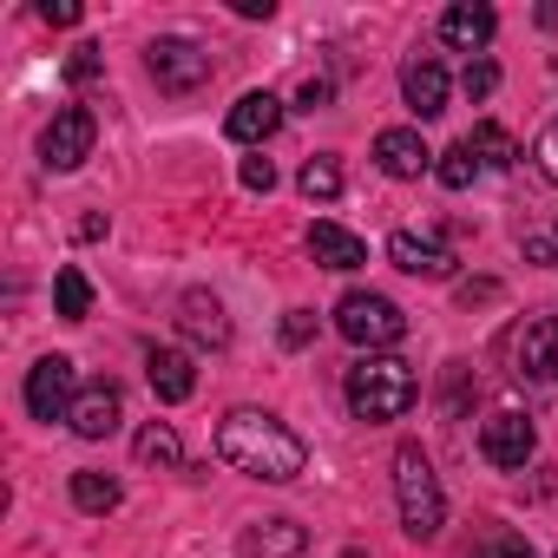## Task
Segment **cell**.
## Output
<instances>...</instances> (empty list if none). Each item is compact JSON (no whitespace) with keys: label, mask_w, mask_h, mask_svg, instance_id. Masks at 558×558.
Wrapping results in <instances>:
<instances>
[{"label":"cell","mask_w":558,"mask_h":558,"mask_svg":"<svg viewBox=\"0 0 558 558\" xmlns=\"http://www.w3.org/2000/svg\"><path fill=\"white\" fill-rule=\"evenodd\" d=\"M316 342V316L310 310H290L283 316V349H310Z\"/></svg>","instance_id":"f546056e"},{"label":"cell","mask_w":558,"mask_h":558,"mask_svg":"<svg viewBox=\"0 0 558 558\" xmlns=\"http://www.w3.org/2000/svg\"><path fill=\"white\" fill-rule=\"evenodd\" d=\"M132 453H138L145 466H178V460H184V440H178V427H165V421H151V427H138V440H132Z\"/></svg>","instance_id":"ffe728a7"},{"label":"cell","mask_w":558,"mask_h":558,"mask_svg":"<svg viewBox=\"0 0 558 558\" xmlns=\"http://www.w3.org/2000/svg\"><path fill=\"white\" fill-rule=\"evenodd\" d=\"M106 73V53L99 47H73V60H66V86H93Z\"/></svg>","instance_id":"4316f807"},{"label":"cell","mask_w":558,"mask_h":558,"mask_svg":"<svg viewBox=\"0 0 558 558\" xmlns=\"http://www.w3.org/2000/svg\"><path fill=\"white\" fill-rule=\"evenodd\" d=\"M40 21L47 27H80V8L73 0H40Z\"/></svg>","instance_id":"1f68e13d"},{"label":"cell","mask_w":558,"mask_h":558,"mask_svg":"<svg viewBox=\"0 0 558 558\" xmlns=\"http://www.w3.org/2000/svg\"><path fill=\"white\" fill-rule=\"evenodd\" d=\"M53 303H60L66 323H86V316H93V283H86V269L66 263V269L53 276Z\"/></svg>","instance_id":"44dd1931"},{"label":"cell","mask_w":558,"mask_h":558,"mask_svg":"<svg viewBox=\"0 0 558 558\" xmlns=\"http://www.w3.org/2000/svg\"><path fill=\"white\" fill-rule=\"evenodd\" d=\"M119 499H125V493H119V480H112V473H93V466H86V473H73V506H80V512H112Z\"/></svg>","instance_id":"7402d4cb"},{"label":"cell","mask_w":558,"mask_h":558,"mask_svg":"<svg viewBox=\"0 0 558 558\" xmlns=\"http://www.w3.org/2000/svg\"><path fill=\"white\" fill-rule=\"evenodd\" d=\"M532 447H538V434H532V421L519 414V408H499V414H486L480 421V453L493 460V466H525L532 460Z\"/></svg>","instance_id":"ba28073f"},{"label":"cell","mask_w":558,"mask_h":558,"mask_svg":"<svg viewBox=\"0 0 558 558\" xmlns=\"http://www.w3.org/2000/svg\"><path fill=\"white\" fill-rule=\"evenodd\" d=\"M329 93H336L329 80H303V93H296V99H303V112H316V106H329Z\"/></svg>","instance_id":"836d02e7"},{"label":"cell","mask_w":558,"mask_h":558,"mask_svg":"<svg viewBox=\"0 0 558 558\" xmlns=\"http://www.w3.org/2000/svg\"><path fill=\"white\" fill-rule=\"evenodd\" d=\"M473 558H538V551H532V538H519V532L499 525V532H486V538L473 545Z\"/></svg>","instance_id":"484cf974"},{"label":"cell","mask_w":558,"mask_h":558,"mask_svg":"<svg viewBox=\"0 0 558 558\" xmlns=\"http://www.w3.org/2000/svg\"><path fill=\"white\" fill-rule=\"evenodd\" d=\"M243 184H250V191H269V184H276V165H269V158H243Z\"/></svg>","instance_id":"d6a6232c"},{"label":"cell","mask_w":558,"mask_h":558,"mask_svg":"<svg viewBox=\"0 0 558 558\" xmlns=\"http://www.w3.org/2000/svg\"><path fill=\"white\" fill-rule=\"evenodd\" d=\"M401 93H408V112L414 119H440L447 112V66L440 60H414L401 73Z\"/></svg>","instance_id":"4fadbf2b"},{"label":"cell","mask_w":558,"mask_h":558,"mask_svg":"<svg viewBox=\"0 0 558 558\" xmlns=\"http://www.w3.org/2000/svg\"><path fill=\"white\" fill-rule=\"evenodd\" d=\"M493 34H499L493 8H473V0H460V8H447V14H440V40H447V47H460V53H486V47H493Z\"/></svg>","instance_id":"7c38bea8"},{"label":"cell","mask_w":558,"mask_h":558,"mask_svg":"<svg viewBox=\"0 0 558 558\" xmlns=\"http://www.w3.org/2000/svg\"><path fill=\"white\" fill-rule=\"evenodd\" d=\"M336 329L355 342V349H395L401 336H408V316H401V303H388V296H375V290H349L342 303H336Z\"/></svg>","instance_id":"277c9868"},{"label":"cell","mask_w":558,"mask_h":558,"mask_svg":"<svg viewBox=\"0 0 558 558\" xmlns=\"http://www.w3.org/2000/svg\"><path fill=\"white\" fill-rule=\"evenodd\" d=\"M466 151H473L480 165H493V171H506V165L519 158V151H512V138H506V125H493V119H486V125H473Z\"/></svg>","instance_id":"603a6c76"},{"label":"cell","mask_w":558,"mask_h":558,"mask_svg":"<svg viewBox=\"0 0 558 558\" xmlns=\"http://www.w3.org/2000/svg\"><path fill=\"white\" fill-rule=\"evenodd\" d=\"M93 138H99V119L86 106H60L53 125L40 132V165L47 171H80L93 158Z\"/></svg>","instance_id":"5b68a950"},{"label":"cell","mask_w":558,"mask_h":558,"mask_svg":"<svg viewBox=\"0 0 558 558\" xmlns=\"http://www.w3.org/2000/svg\"><path fill=\"white\" fill-rule=\"evenodd\" d=\"M66 421H73V434H80V440H106V434L119 427V388H112V381L86 388V395L73 401V414H66Z\"/></svg>","instance_id":"e0dca14e"},{"label":"cell","mask_w":558,"mask_h":558,"mask_svg":"<svg viewBox=\"0 0 558 558\" xmlns=\"http://www.w3.org/2000/svg\"><path fill=\"white\" fill-rule=\"evenodd\" d=\"M375 165H381L388 178H421V171L434 165V151L421 145V132L395 125V132H381V138H375Z\"/></svg>","instance_id":"5bb4252c"},{"label":"cell","mask_w":558,"mask_h":558,"mask_svg":"<svg viewBox=\"0 0 558 558\" xmlns=\"http://www.w3.org/2000/svg\"><path fill=\"white\" fill-rule=\"evenodd\" d=\"M395 499H401V525L408 538H434L447 525V493H440V473L421 447H401L395 453Z\"/></svg>","instance_id":"3957f363"},{"label":"cell","mask_w":558,"mask_h":558,"mask_svg":"<svg viewBox=\"0 0 558 558\" xmlns=\"http://www.w3.org/2000/svg\"><path fill=\"white\" fill-rule=\"evenodd\" d=\"M310 256L323 269H362L368 263V243L355 230H342V223H310Z\"/></svg>","instance_id":"2e32d148"},{"label":"cell","mask_w":558,"mask_h":558,"mask_svg":"<svg viewBox=\"0 0 558 558\" xmlns=\"http://www.w3.org/2000/svg\"><path fill=\"white\" fill-rule=\"evenodd\" d=\"M532 165H538V178H551V184H558V119L532 138Z\"/></svg>","instance_id":"f1b7e54d"},{"label":"cell","mask_w":558,"mask_h":558,"mask_svg":"<svg viewBox=\"0 0 558 558\" xmlns=\"http://www.w3.org/2000/svg\"><path fill=\"white\" fill-rule=\"evenodd\" d=\"M473 178H480V158L466 151V138H460L453 151H440V184H447V191H466Z\"/></svg>","instance_id":"d4e9b609"},{"label":"cell","mask_w":558,"mask_h":558,"mask_svg":"<svg viewBox=\"0 0 558 558\" xmlns=\"http://www.w3.org/2000/svg\"><path fill=\"white\" fill-rule=\"evenodd\" d=\"M303 197H316V204L342 197V165H336V158H310V165H303Z\"/></svg>","instance_id":"cb8c5ba5"},{"label":"cell","mask_w":558,"mask_h":558,"mask_svg":"<svg viewBox=\"0 0 558 558\" xmlns=\"http://www.w3.org/2000/svg\"><path fill=\"white\" fill-rule=\"evenodd\" d=\"M460 86H466V99H493V93H499V66H493V60H466Z\"/></svg>","instance_id":"83f0119b"},{"label":"cell","mask_w":558,"mask_h":558,"mask_svg":"<svg viewBox=\"0 0 558 558\" xmlns=\"http://www.w3.org/2000/svg\"><path fill=\"white\" fill-rule=\"evenodd\" d=\"M178 329H184L197 349H223V342H230V316H223V303H217L210 290H191V296L178 303Z\"/></svg>","instance_id":"8fae6325"},{"label":"cell","mask_w":558,"mask_h":558,"mask_svg":"<svg viewBox=\"0 0 558 558\" xmlns=\"http://www.w3.org/2000/svg\"><path fill=\"white\" fill-rule=\"evenodd\" d=\"M145 66L158 80V93H197V86H210V53L191 47V40H151Z\"/></svg>","instance_id":"8992f818"},{"label":"cell","mask_w":558,"mask_h":558,"mask_svg":"<svg viewBox=\"0 0 558 558\" xmlns=\"http://www.w3.org/2000/svg\"><path fill=\"white\" fill-rule=\"evenodd\" d=\"M217 453L236 466V473H250V480H269V486H290L303 466H310V447L276 421V414H263V408H230L223 421H217Z\"/></svg>","instance_id":"6da1fadb"},{"label":"cell","mask_w":558,"mask_h":558,"mask_svg":"<svg viewBox=\"0 0 558 558\" xmlns=\"http://www.w3.org/2000/svg\"><path fill=\"white\" fill-rule=\"evenodd\" d=\"M388 256H395V269H408V276H453V250H447L440 236H427V230H395V236H388Z\"/></svg>","instance_id":"9c48e42d"},{"label":"cell","mask_w":558,"mask_h":558,"mask_svg":"<svg viewBox=\"0 0 558 558\" xmlns=\"http://www.w3.org/2000/svg\"><path fill=\"white\" fill-rule=\"evenodd\" d=\"M276 125H283V99L276 93H243L230 106V119H223V132L236 145H263V138H276Z\"/></svg>","instance_id":"30bf717a"},{"label":"cell","mask_w":558,"mask_h":558,"mask_svg":"<svg viewBox=\"0 0 558 558\" xmlns=\"http://www.w3.org/2000/svg\"><path fill=\"white\" fill-rule=\"evenodd\" d=\"M414 401H421V381H414V368L401 355H362L349 368V408H355V421L381 427V421H401Z\"/></svg>","instance_id":"7a4b0ae2"},{"label":"cell","mask_w":558,"mask_h":558,"mask_svg":"<svg viewBox=\"0 0 558 558\" xmlns=\"http://www.w3.org/2000/svg\"><path fill=\"white\" fill-rule=\"evenodd\" d=\"M310 551V532L296 519H263L250 532V558H303Z\"/></svg>","instance_id":"d6986e66"},{"label":"cell","mask_w":558,"mask_h":558,"mask_svg":"<svg viewBox=\"0 0 558 558\" xmlns=\"http://www.w3.org/2000/svg\"><path fill=\"white\" fill-rule=\"evenodd\" d=\"M73 362L66 355H47V362H34L27 368V414L34 421H66L73 414Z\"/></svg>","instance_id":"52a82bcc"},{"label":"cell","mask_w":558,"mask_h":558,"mask_svg":"<svg viewBox=\"0 0 558 558\" xmlns=\"http://www.w3.org/2000/svg\"><path fill=\"white\" fill-rule=\"evenodd\" d=\"M525 256H532V263H545V269H558V236L532 230V236H525Z\"/></svg>","instance_id":"4dcf8cb0"},{"label":"cell","mask_w":558,"mask_h":558,"mask_svg":"<svg viewBox=\"0 0 558 558\" xmlns=\"http://www.w3.org/2000/svg\"><path fill=\"white\" fill-rule=\"evenodd\" d=\"M145 375H151V395H158L165 408L191 401V388H197V368H191V355H184V349H151Z\"/></svg>","instance_id":"9a60e30c"},{"label":"cell","mask_w":558,"mask_h":558,"mask_svg":"<svg viewBox=\"0 0 558 558\" xmlns=\"http://www.w3.org/2000/svg\"><path fill=\"white\" fill-rule=\"evenodd\" d=\"M512 349H519V375H558V316L525 323L512 336Z\"/></svg>","instance_id":"ac0fdd59"}]
</instances>
